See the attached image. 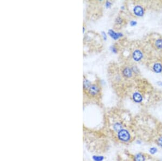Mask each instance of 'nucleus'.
<instances>
[{"label": "nucleus", "instance_id": "f257e3e1", "mask_svg": "<svg viewBox=\"0 0 162 161\" xmlns=\"http://www.w3.org/2000/svg\"><path fill=\"white\" fill-rule=\"evenodd\" d=\"M101 136L97 132L83 125V143L88 151L97 153L104 150L105 142L103 138L98 140Z\"/></svg>", "mask_w": 162, "mask_h": 161}, {"label": "nucleus", "instance_id": "f03ea898", "mask_svg": "<svg viewBox=\"0 0 162 161\" xmlns=\"http://www.w3.org/2000/svg\"><path fill=\"white\" fill-rule=\"evenodd\" d=\"M130 133L127 130L123 129L117 133L115 137L114 140L120 142H128L130 140Z\"/></svg>", "mask_w": 162, "mask_h": 161}, {"label": "nucleus", "instance_id": "7ed1b4c3", "mask_svg": "<svg viewBox=\"0 0 162 161\" xmlns=\"http://www.w3.org/2000/svg\"><path fill=\"white\" fill-rule=\"evenodd\" d=\"M100 92V89L98 85L96 84H92L88 89V93L91 97H95L98 95Z\"/></svg>", "mask_w": 162, "mask_h": 161}, {"label": "nucleus", "instance_id": "20e7f679", "mask_svg": "<svg viewBox=\"0 0 162 161\" xmlns=\"http://www.w3.org/2000/svg\"><path fill=\"white\" fill-rule=\"evenodd\" d=\"M132 58L135 62H140L143 58V53L140 49H136L132 53Z\"/></svg>", "mask_w": 162, "mask_h": 161}, {"label": "nucleus", "instance_id": "39448f33", "mask_svg": "<svg viewBox=\"0 0 162 161\" xmlns=\"http://www.w3.org/2000/svg\"><path fill=\"white\" fill-rule=\"evenodd\" d=\"M133 12L136 16L142 17L145 13V11L143 7L141 5H136L133 9Z\"/></svg>", "mask_w": 162, "mask_h": 161}, {"label": "nucleus", "instance_id": "423d86ee", "mask_svg": "<svg viewBox=\"0 0 162 161\" xmlns=\"http://www.w3.org/2000/svg\"><path fill=\"white\" fill-rule=\"evenodd\" d=\"M123 75L125 78H130L133 77V70L129 67H125L123 69Z\"/></svg>", "mask_w": 162, "mask_h": 161}, {"label": "nucleus", "instance_id": "0eeeda50", "mask_svg": "<svg viewBox=\"0 0 162 161\" xmlns=\"http://www.w3.org/2000/svg\"><path fill=\"white\" fill-rule=\"evenodd\" d=\"M108 34L113 39H114L115 40H116L117 39H120L123 35L122 33L120 32H115L114 30H108Z\"/></svg>", "mask_w": 162, "mask_h": 161}, {"label": "nucleus", "instance_id": "6e6552de", "mask_svg": "<svg viewBox=\"0 0 162 161\" xmlns=\"http://www.w3.org/2000/svg\"><path fill=\"white\" fill-rule=\"evenodd\" d=\"M152 71L156 73H160L162 72V64L160 62L154 63L152 66Z\"/></svg>", "mask_w": 162, "mask_h": 161}, {"label": "nucleus", "instance_id": "1a4fd4ad", "mask_svg": "<svg viewBox=\"0 0 162 161\" xmlns=\"http://www.w3.org/2000/svg\"><path fill=\"white\" fill-rule=\"evenodd\" d=\"M133 99L135 102L139 103L142 102L143 100V96L140 93L136 92L133 94Z\"/></svg>", "mask_w": 162, "mask_h": 161}, {"label": "nucleus", "instance_id": "9d476101", "mask_svg": "<svg viewBox=\"0 0 162 161\" xmlns=\"http://www.w3.org/2000/svg\"><path fill=\"white\" fill-rule=\"evenodd\" d=\"M154 45L158 49H162V39L158 38L154 41Z\"/></svg>", "mask_w": 162, "mask_h": 161}, {"label": "nucleus", "instance_id": "9b49d317", "mask_svg": "<svg viewBox=\"0 0 162 161\" xmlns=\"http://www.w3.org/2000/svg\"><path fill=\"white\" fill-rule=\"evenodd\" d=\"M91 85V84L90 81L88 80V79H84L83 86V89L84 90H88V89H89Z\"/></svg>", "mask_w": 162, "mask_h": 161}, {"label": "nucleus", "instance_id": "f8f14e48", "mask_svg": "<svg viewBox=\"0 0 162 161\" xmlns=\"http://www.w3.org/2000/svg\"><path fill=\"white\" fill-rule=\"evenodd\" d=\"M145 158L142 153H138L135 156V161H145Z\"/></svg>", "mask_w": 162, "mask_h": 161}, {"label": "nucleus", "instance_id": "ddd939ff", "mask_svg": "<svg viewBox=\"0 0 162 161\" xmlns=\"http://www.w3.org/2000/svg\"><path fill=\"white\" fill-rule=\"evenodd\" d=\"M115 22L116 24H122L123 23V19L120 17H118L116 19V21H115Z\"/></svg>", "mask_w": 162, "mask_h": 161}, {"label": "nucleus", "instance_id": "4468645a", "mask_svg": "<svg viewBox=\"0 0 162 161\" xmlns=\"http://www.w3.org/2000/svg\"><path fill=\"white\" fill-rule=\"evenodd\" d=\"M130 24L131 27H135L137 24V22L135 21V20H133V21H130Z\"/></svg>", "mask_w": 162, "mask_h": 161}, {"label": "nucleus", "instance_id": "2eb2a0df", "mask_svg": "<svg viewBox=\"0 0 162 161\" xmlns=\"http://www.w3.org/2000/svg\"><path fill=\"white\" fill-rule=\"evenodd\" d=\"M157 143H158V145H159L160 147L162 148V137H160L158 139Z\"/></svg>", "mask_w": 162, "mask_h": 161}, {"label": "nucleus", "instance_id": "dca6fc26", "mask_svg": "<svg viewBox=\"0 0 162 161\" xmlns=\"http://www.w3.org/2000/svg\"><path fill=\"white\" fill-rule=\"evenodd\" d=\"M157 151V149L156 148H151L150 149V152L152 154H154L156 153Z\"/></svg>", "mask_w": 162, "mask_h": 161}, {"label": "nucleus", "instance_id": "f3484780", "mask_svg": "<svg viewBox=\"0 0 162 161\" xmlns=\"http://www.w3.org/2000/svg\"><path fill=\"white\" fill-rule=\"evenodd\" d=\"M110 49H111L112 51V52L113 53H117V49L115 46H112V47H111Z\"/></svg>", "mask_w": 162, "mask_h": 161}, {"label": "nucleus", "instance_id": "a211bd4d", "mask_svg": "<svg viewBox=\"0 0 162 161\" xmlns=\"http://www.w3.org/2000/svg\"><path fill=\"white\" fill-rule=\"evenodd\" d=\"M112 5V3L110 1H106V3H105V6H106V8H110Z\"/></svg>", "mask_w": 162, "mask_h": 161}, {"label": "nucleus", "instance_id": "6ab92c4d", "mask_svg": "<svg viewBox=\"0 0 162 161\" xmlns=\"http://www.w3.org/2000/svg\"><path fill=\"white\" fill-rule=\"evenodd\" d=\"M102 34L103 35L104 40H106V39H107V35H106V33L104 32H102Z\"/></svg>", "mask_w": 162, "mask_h": 161}, {"label": "nucleus", "instance_id": "aec40b11", "mask_svg": "<svg viewBox=\"0 0 162 161\" xmlns=\"http://www.w3.org/2000/svg\"><path fill=\"white\" fill-rule=\"evenodd\" d=\"M157 84L159 85V86L162 87V81H157Z\"/></svg>", "mask_w": 162, "mask_h": 161}, {"label": "nucleus", "instance_id": "412c9836", "mask_svg": "<svg viewBox=\"0 0 162 161\" xmlns=\"http://www.w3.org/2000/svg\"><path fill=\"white\" fill-rule=\"evenodd\" d=\"M83 33L84 32V30H85V28H84V27H83Z\"/></svg>", "mask_w": 162, "mask_h": 161}, {"label": "nucleus", "instance_id": "4be33fe9", "mask_svg": "<svg viewBox=\"0 0 162 161\" xmlns=\"http://www.w3.org/2000/svg\"></svg>", "mask_w": 162, "mask_h": 161}]
</instances>
